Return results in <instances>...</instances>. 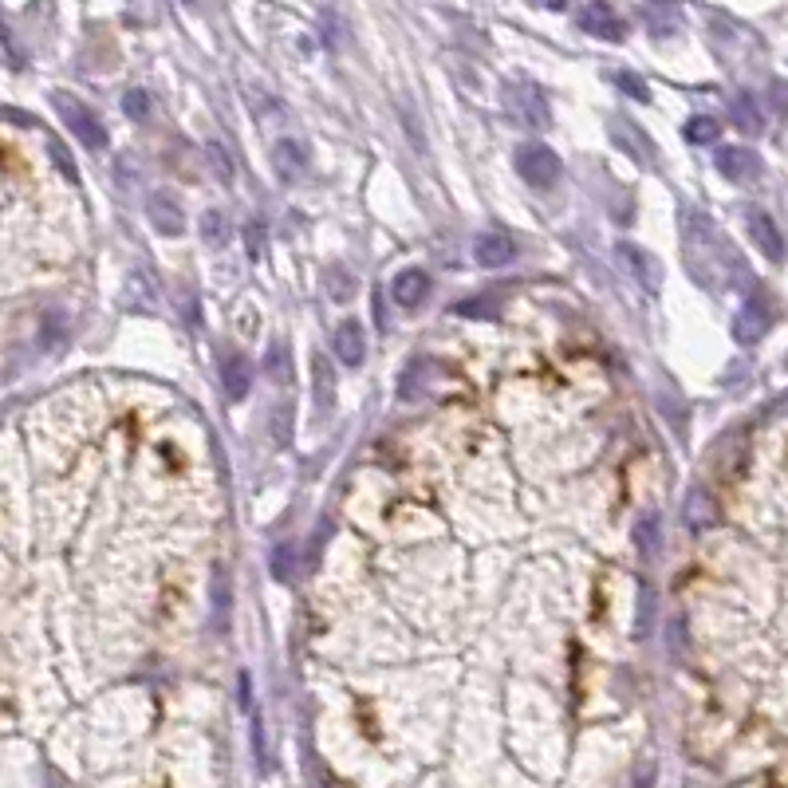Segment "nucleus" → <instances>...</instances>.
Here are the masks:
<instances>
[{
    "label": "nucleus",
    "instance_id": "1",
    "mask_svg": "<svg viewBox=\"0 0 788 788\" xmlns=\"http://www.w3.org/2000/svg\"><path fill=\"white\" fill-rule=\"evenodd\" d=\"M501 103L513 115V123H521L528 131H548L552 127L548 99H544V91L536 83H505L501 87Z\"/></svg>",
    "mask_w": 788,
    "mask_h": 788
},
{
    "label": "nucleus",
    "instance_id": "2",
    "mask_svg": "<svg viewBox=\"0 0 788 788\" xmlns=\"http://www.w3.org/2000/svg\"><path fill=\"white\" fill-rule=\"evenodd\" d=\"M52 103H56V111H60L64 127L75 134L87 150H103V146H107V127L99 123V115H95L83 99H75V95H67V91H56V95H52Z\"/></svg>",
    "mask_w": 788,
    "mask_h": 788
},
{
    "label": "nucleus",
    "instance_id": "3",
    "mask_svg": "<svg viewBox=\"0 0 788 788\" xmlns=\"http://www.w3.org/2000/svg\"><path fill=\"white\" fill-rule=\"evenodd\" d=\"M560 158H556V150H548L544 142H528L517 150V174L525 178L528 186H536V190H548V186H556L560 182Z\"/></svg>",
    "mask_w": 788,
    "mask_h": 788
},
{
    "label": "nucleus",
    "instance_id": "4",
    "mask_svg": "<svg viewBox=\"0 0 788 788\" xmlns=\"http://www.w3.org/2000/svg\"><path fill=\"white\" fill-rule=\"evenodd\" d=\"M611 257H615L619 272H623L631 284H639L643 292H651V296H655L658 284H662V264H658L647 249H639V245H631V241H619Z\"/></svg>",
    "mask_w": 788,
    "mask_h": 788
},
{
    "label": "nucleus",
    "instance_id": "5",
    "mask_svg": "<svg viewBox=\"0 0 788 788\" xmlns=\"http://www.w3.org/2000/svg\"><path fill=\"white\" fill-rule=\"evenodd\" d=\"M576 24L584 32H591L595 40H611V44H619L627 36V24L619 20V12L607 0H591L584 8H576Z\"/></svg>",
    "mask_w": 788,
    "mask_h": 788
},
{
    "label": "nucleus",
    "instance_id": "6",
    "mask_svg": "<svg viewBox=\"0 0 788 788\" xmlns=\"http://www.w3.org/2000/svg\"><path fill=\"white\" fill-rule=\"evenodd\" d=\"M146 217H150V225L162 237H182L186 233V213H182L178 197L166 194V190H154V194L146 197Z\"/></svg>",
    "mask_w": 788,
    "mask_h": 788
},
{
    "label": "nucleus",
    "instance_id": "7",
    "mask_svg": "<svg viewBox=\"0 0 788 788\" xmlns=\"http://www.w3.org/2000/svg\"><path fill=\"white\" fill-rule=\"evenodd\" d=\"M430 272L426 268H402L398 276L391 280V296L398 308H418V304H426V296H430Z\"/></svg>",
    "mask_w": 788,
    "mask_h": 788
},
{
    "label": "nucleus",
    "instance_id": "8",
    "mask_svg": "<svg viewBox=\"0 0 788 788\" xmlns=\"http://www.w3.org/2000/svg\"><path fill=\"white\" fill-rule=\"evenodd\" d=\"M745 217H749V237H753V245H757L769 261H785V237H781L777 221H773L765 209H749Z\"/></svg>",
    "mask_w": 788,
    "mask_h": 788
},
{
    "label": "nucleus",
    "instance_id": "9",
    "mask_svg": "<svg viewBox=\"0 0 788 788\" xmlns=\"http://www.w3.org/2000/svg\"><path fill=\"white\" fill-rule=\"evenodd\" d=\"M513 257H517V245H513L509 233H497V229L477 233V241H473V261L481 264V268H505Z\"/></svg>",
    "mask_w": 788,
    "mask_h": 788
},
{
    "label": "nucleus",
    "instance_id": "10",
    "mask_svg": "<svg viewBox=\"0 0 788 788\" xmlns=\"http://www.w3.org/2000/svg\"><path fill=\"white\" fill-rule=\"evenodd\" d=\"M769 324H773L769 308H765L761 300H745V308L733 316V339H737L741 347H753L757 339H765Z\"/></svg>",
    "mask_w": 788,
    "mask_h": 788
},
{
    "label": "nucleus",
    "instance_id": "11",
    "mask_svg": "<svg viewBox=\"0 0 788 788\" xmlns=\"http://www.w3.org/2000/svg\"><path fill=\"white\" fill-rule=\"evenodd\" d=\"M331 347H335V359H339L343 367H363V359H367V335H363V324H359V320H343V324L335 328Z\"/></svg>",
    "mask_w": 788,
    "mask_h": 788
},
{
    "label": "nucleus",
    "instance_id": "12",
    "mask_svg": "<svg viewBox=\"0 0 788 788\" xmlns=\"http://www.w3.org/2000/svg\"><path fill=\"white\" fill-rule=\"evenodd\" d=\"M272 166H276V178L280 182L304 178V170H308V146L300 138H280L272 146Z\"/></svg>",
    "mask_w": 788,
    "mask_h": 788
},
{
    "label": "nucleus",
    "instance_id": "13",
    "mask_svg": "<svg viewBox=\"0 0 788 788\" xmlns=\"http://www.w3.org/2000/svg\"><path fill=\"white\" fill-rule=\"evenodd\" d=\"M714 162H718V174L729 182H753L761 174V158L745 146H725V150H718Z\"/></svg>",
    "mask_w": 788,
    "mask_h": 788
},
{
    "label": "nucleus",
    "instance_id": "14",
    "mask_svg": "<svg viewBox=\"0 0 788 788\" xmlns=\"http://www.w3.org/2000/svg\"><path fill=\"white\" fill-rule=\"evenodd\" d=\"M611 138H615V146H619L627 158H635V162H643V166H651V162H655V146H651V138L639 131V127H631L627 119H611Z\"/></svg>",
    "mask_w": 788,
    "mask_h": 788
},
{
    "label": "nucleus",
    "instance_id": "15",
    "mask_svg": "<svg viewBox=\"0 0 788 788\" xmlns=\"http://www.w3.org/2000/svg\"><path fill=\"white\" fill-rule=\"evenodd\" d=\"M221 383H225V394L233 402H241L245 394L253 391V363L241 355V351H229L221 359Z\"/></svg>",
    "mask_w": 788,
    "mask_h": 788
},
{
    "label": "nucleus",
    "instance_id": "16",
    "mask_svg": "<svg viewBox=\"0 0 788 788\" xmlns=\"http://www.w3.org/2000/svg\"><path fill=\"white\" fill-rule=\"evenodd\" d=\"M635 548L643 560H655L658 548H662V517L658 513H643L639 525H635Z\"/></svg>",
    "mask_w": 788,
    "mask_h": 788
},
{
    "label": "nucleus",
    "instance_id": "17",
    "mask_svg": "<svg viewBox=\"0 0 788 788\" xmlns=\"http://www.w3.org/2000/svg\"><path fill=\"white\" fill-rule=\"evenodd\" d=\"M729 115H733V123H737L741 131H749V134L765 131V119H761L753 95H745V91H741V95H729Z\"/></svg>",
    "mask_w": 788,
    "mask_h": 788
},
{
    "label": "nucleus",
    "instance_id": "18",
    "mask_svg": "<svg viewBox=\"0 0 788 788\" xmlns=\"http://www.w3.org/2000/svg\"><path fill=\"white\" fill-rule=\"evenodd\" d=\"M718 521V509H714V501H710V493H702V489H694L690 497H686V528H694V532H702V528H710Z\"/></svg>",
    "mask_w": 788,
    "mask_h": 788
},
{
    "label": "nucleus",
    "instance_id": "19",
    "mask_svg": "<svg viewBox=\"0 0 788 788\" xmlns=\"http://www.w3.org/2000/svg\"><path fill=\"white\" fill-rule=\"evenodd\" d=\"M324 284H328V296L335 304H347L355 296V276L343 268V264H328L324 268Z\"/></svg>",
    "mask_w": 788,
    "mask_h": 788
},
{
    "label": "nucleus",
    "instance_id": "20",
    "mask_svg": "<svg viewBox=\"0 0 788 788\" xmlns=\"http://www.w3.org/2000/svg\"><path fill=\"white\" fill-rule=\"evenodd\" d=\"M201 241H205L209 249H225V245H229V221H225L221 209H209V213L201 217Z\"/></svg>",
    "mask_w": 788,
    "mask_h": 788
},
{
    "label": "nucleus",
    "instance_id": "21",
    "mask_svg": "<svg viewBox=\"0 0 788 788\" xmlns=\"http://www.w3.org/2000/svg\"><path fill=\"white\" fill-rule=\"evenodd\" d=\"M261 367L272 383H288V379H292V355H288V347H284V343H272Z\"/></svg>",
    "mask_w": 788,
    "mask_h": 788
},
{
    "label": "nucleus",
    "instance_id": "22",
    "mask_svg": "<svg viewBox=\"0 0 788 788\" xmlns=\"http://www.w3.org/2000/svg\"><path fill=\"white\" fill-rule=\"evenodd\" d=\"M268 426H272V442H276V446H288V442H292V406H288V402H276Z\"/></svg>",
    "mask_w": 788,
    "mask_h": 788
},
{
    "label": "nucleus",
    "instance_id": "23",
    "mask_svg": "<svg viewBox=\"0 0 788 788\" xmlns=\"http://www.w3.org/2000/svg\"><path fill=\"white\" fill-rule=\"evenodd\" d=\"M651 627H655V591L639 588V611H635V635L643 639V635H651Z\"/></svg>",
    "mask_w": 788,
    "mask_h": 788
},
{
    "label": "nucleus",
    "instance_id": "24",
    "mask_svg": "<svg viewBox=\"0 0 788 788\" xmlns=\"http://www.w3.org/2000/svg\"><path fill=\"white\" fill-rule=\"evenodd\" d=\"M718 134H722V127H718L714 119H706V115H694V119L686 123V142H694V146L718 142Z\"/></svg>",
    "mask_w": 788,
    "mask_h": 788
},
{
    "label": "nucleus",
    "instance_id": "25",
    "mask_svg": "<svg viewBox=\"0 0 788 788\" xmlns=\"http://www.w3.org/2000/svg\"><path fill=\"white\" fill-rule=\"evenodd\" d=\"M639 20H647L655 36H670V28H674V20H678V16H674L670 8H658V4H643V8H639Z\"/></svg>",
    "mask_w": 788,
    "mask_h": 788
},
{
    "label": "nucleus",
    "instance_id": "26",
    "mask_svg": "<svg viewBox=\"0 0 788 788\" xmlns=\"http://www.w3.org/2000/svg\"><path fill=\"white\" fill-rule=\"evenodd\" d=\"M205 154H209V166H213V174H217V182H233V158H229V150L221 146V142H209L205 146Z\"/></svg>",
    "mask_w": 788,
    "mask_h": 788
},
{
    "label": "nucleus",
    "instance_id": "27",
    "mask_svg": "<svg viewBox=\"0 0 788 788\" xmlns=\"http://www.w3.org/2000/svg\"><path fill=\"white\" fill-rule=\"evenodd\" d=\"M316 398H320V406L331 410V402H335V383H331V367L316 355Z\"/></svg>",
    "mask_w": 788,
    "mask_h": 788
},
{
    "label": "nucleus",
    "instance_id": "28",
    "mask_svg": "<svg viewBox=\"0 0 788 788\" xmlns=\"http://www.w3.org/2000/svg\"><path fill=\"white\" fill-rule=\"evenodd\" d=\"M615 83L631 95V99H639V103H647L651 99V87H647V79H639L635 71H615Z\"/></svg>",
    "mask_w": 788,
    "mask_h": 788
},
{
    "label": "nucleus",
    "instance_id": "29",
    "mask_svg": "<svg viewBox=\"0 0 788 788\" xmlns=\"http://www.w3.org/2000/svg\"><path fill=\"white\" fill-rule=\"evenodd\" d=\"M123 111L131 115L134 123H146L150 119V95L146 91H127L123 95Z\"/></svg>",
    "mask_w": 788,
    "mask_h": 788
},
{
    "label": "nucleus",
    "instance_id": "30",
    "mask_svg": "<svg viewBox=\"0 0 788 788\" xmlns=\"http://www.w3.org/2000/svg\"><path fill=\"white\" fill-rule=\"evenodd\" d=\"M288 564H292V544H280V548L272 552V576H276V580H288V576H292Z\"/></svg>",
    "mask_w": 788,
    "mask_h": 788
},
{
    "label": "nucleus",
    "instance_id": "31",
    "mask_svg": "<svg viewBox=\"0 0 788 788\" xmlns=\"http://www.w3.org/2000/svg\"><path fill=\"white\" fill-rule=\"evenodd\" d=\"M489 312H493L489 300H465V304H458V316H469V320H481V316H489Z\"/></svg>",
    "mask_w": 788,
    "mask_h": 788
},
{
    "label": "nucleus",
    "instance_id": "32",
    "mask_svg": "<svg viewBox=\"0 0 788 788\" xmlns=\"http://www.w3.org/2000/svg\"><path fill=\"white\" fill-rule=\"evenodd\" d=\"M245 237H249V257H253V261H261L264 257V229L249 225V229H245Z\"/></svg>",
    "mask_w": 788,
    "mask_h": 788
},
{
    "label": "nucleus",
    "instance_id": "33",
    "mask_svg": "<svg viewBox=\"0 0 788 788\" xmlns=\"http://www.w3.org/2000/svg\"><path fill=\"white\" fill-rule=\"evenodd\" d=\"M0 119H12V123H20V127H36V119H32V115H20V111H8V107H0Z\"/></svg>",
    "mask_w": 788,
    "mask_h": 788
}]
</instances>
